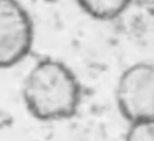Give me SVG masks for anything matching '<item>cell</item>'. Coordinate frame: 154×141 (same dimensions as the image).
I'll list each match as a JSON object with an SVG mask.
<instances>
[{
	"label": "cell",
	"instance_id": "6da1fadb",
	"mask_svg": "<svg viewBox=\"0 0 154 141\" xmlns=\"http://www.w3.org/2000/svg\"><path fill=\"white\" fill-rule=\"evenodd\" d=\"M20 92L29 114L42 122L75 117L82 102L80 77L70 65L54 57H43L30 68Z\"/></svg>",
	"mask_w": 154,
	"mask_h": 141
},
{
	"label": "cell",
	"instance_id": "277c9868",
	"mask_svg": "<svg viewBox=\"0 0 154 141\" xmlns=\"http://www.w3.org/2000/svg\"><path fill=\"white\" fill-rule=\"evenodd\" d=\"M79 7L92 19L114 21L130 8L133 0H76Z\"/></svg>",
	"mask_w": 154,
	"mask_h": 141
},
{
	"label": "cell",
	"instance_id": "5b68a950",
	"mask_svg": "<svg viewBox=\"0 0 154 141\" xmlns=\"http://www.w3.org/2000/svg\"><path fill=\"white\" fill-rule=\"evenodd\" d=\"M125 141H154V120L127 123Z\"/></svg>",
	"mask_w": 154,
	"mask_h": 141
},
{
	"label": "cell",
	"instance_id": "3957f363",
	"mask_svg": "<svg viewBox=\"0 0 154 141\" xmlns=\"http://www.w3.org/2000/svg\"><path fill=\"white\" fill-rule=\"evenodd\" d=\"M31 15L19 0H0V69L20 64L34 46Z\"/></svg>",
	"mask_w": 154,
	"mask_h": 141
},
{
	"label": "cell",
	"instance_id": "7a4b0ae2",
	"mask_svg": "<svg viewBox=\"0 0 154 141\" xmlns=\"http://www.w3.org/2000/svg\"><path fill=\"white\" fill-rule=\"evenodd\" d=\"M115 102L127 123L154 120L153 61H135L122 71L115 84Z\"/></svg>",
	"mask_w": 154,
	"mask_h": 141
}]
</instances>
